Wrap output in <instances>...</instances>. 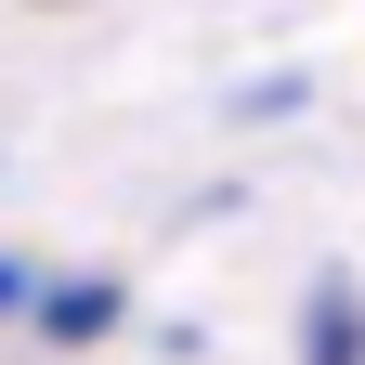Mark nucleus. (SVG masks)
Listing matches in <instances>:
<instances>
[{
	"label": "nucleus",
	"instance_id": "nucleus-2",
	"mask_svg": "<svg viewBox=\"0 0 365 365\" xmlns=\"http://www.w3.org/2000/svg\"><path fill=\"white\" fill-rule=\"evenodd\" d=\"M313 365H365V327H352V287H313Z\"/></svg>",
	"mask_w": 365,
	"mask_h": 365
},
{
	"label": "nucleus",
	"instance_id": "nucleus-3",
	"mask_svg": "<svg viewBox=\"0 0 365 365\" xmlns=\"http://www.w3.org/2000/svg\"><path fill=\"white\" fill-rule=\"evenodd\" d=\"M14 300H39V261H0V313H14Z\"/></svg>",
	"mask_w": 365,
	"mask_h": 365
},
{
	"label": "nucleus",
	"instance_id": "nucleus-1",
	"mask_svg": "<svg viewBox=\"0 0 365 365\" xmlns=\"http://www.w3.org/2000/svg\"><path fill=\"white\" fill-rule=\"evenodd\" d=\"M118 313H130V300H118V274H66V287L39 274V339H66V352H78V339H105Z\"/></svg>",
	"mask_w": 365,
	"mask_h": 365
}]
</instances>
